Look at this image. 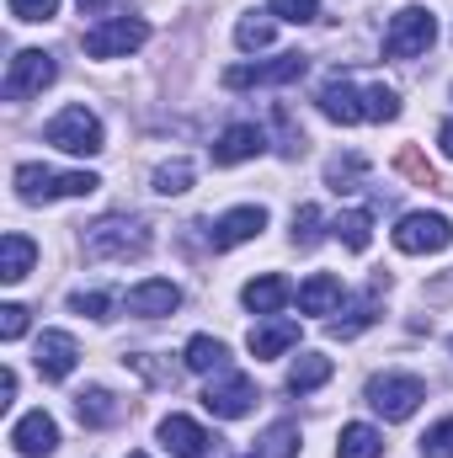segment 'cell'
Segmentation results:
<instances>
[{
	"instance_id": "5b68a950",
	"label": "cell",
	"mask_w": 453,
	"mask_h": 458,
	"mask_svg": "<svg viewBox=\"0 0 453 458\" xmlns=\"http://www.w3.org/2000/svg\"><path fill=\"white\" fill-rule=\"evenodd\" d=\"M422 400H427V384H422L416 373H379V378L368 384V405H373L384 421H406V416H416Z\"/></svg>"
},
{
	"instance_id": "8992f818",
	"label": "cell",
	"mask_w": 453,
	"mask_h": 458,
	"mask_svg": "<svg viewBox=\"0 0 453 458\" xmlns=\"http://www.w3.org/2000/svg\"><path fill=\"white\" fill-rule=\"evenodd\" d=\"M144 43H150V21H139V16H107L81 38V48L91 59H123V54H133Z\"/></svg>"
},
{
	"instance_id": "4316f807",
	"label": "cell",
	"mask_w": 453,
	"mask_h": 458,
	"mask_svg": "<svg viewBox=\"0 0 453 458\" xmlns=\"http://www.w3.org/2000/svg\"><path fill=\"white\" fill-rule=\"evenodd\" d=\"M331 234H337L346 250H368L373 245V214L368 208H346V214H337Z\"/></svg>"
},
{
	"instance_id": "2e32d148",
	"label": "cell",
	"mask_w": 453,
	"mask_h": 458,
	"mask_svg": "<svg viewBox=\"0 0 453 458\" xmlns=\"http://www.w3.org/2000/svg\"><path fill=\"white\" fill-rule=\"evenodd\" d=\"M32 362H38L43 378H70L75 362H81V346H75V336H64V331H43V336H38V352H32Z\"/></svg>"
},
{
	"instance_id": "9a60e30c",
	"label": "cell",
	"mask_w": 453,
	"mask_h": 458,
	"mask_svg": "<svg viewBox=\"0 0 453 458\" xmlns=\"http://www.w3.org/2000/svg\"><path fill=\"white\" fill-rule=\"evenodd\" d=\"M315 102H321V113L331 117V123H341V128H352V123H363V117H368V107H363V91H357L341 70L326 81V86H321V97H315Z\"/></svg>"
},
{
	"instance_id": "44dd1931",
	"label": "cell",
	"mask_w": 453,
	"mask_h": 458,
	"mask_svg": "<svg viewBox=\"0 0 453 458\" xmlns=\"http://www.w3.org/2000/svg\"><path fill=\"white\" fill-rule=\"evenodd\" d=\"M75 416H81V427H113L117 416H123V405L113 400V389H81L75 394Z\"/></svg>"
},
{
	"instance_id": "ab89813d",
	"label": "cell",
	"mask_w": 453,
	"mask_h": 458,
	"mask_svg": "<svg viewBox=\"0 0 453 458\" xmlns=\"http://www.w3.org/2000/svg\"><path fill=\"white\" fill-rule=\"evenodd\" d=\"M400 171H411L416 182H427V187H432V165H422L416 155H400Z\"/></svg>"
},
{
	"instance_id": "30bf717a",
	"label": "cell",
	"mask_w": 453,
	"mask_h": 458,
	"mask_svg": "<svg viewBox=\"0 0 453 458\" xmlns=\"http://www.w3.org/2000/svg\"><path fill=\"white\" fill-rule=\"evenodd\" d=\"M395 245L406 256H432V250H449L453 245V225L449 214H406L395 229Z\"/></svg>"
},
{
	"instance_id": "60d3db41",
	"label": "cell",
	"mask_w": 453,
	"mask_h": 458,
	"mask_svg": "<svg viewBox=\"0 0 453 458\" xmlns=\"http://www.w3.org/2000/svg\"><path fill=\"white\" fill-rule=\"evenodd\" d=\"M11 400H16V373L0 368V405H11Z\"/></svg>"
},
{
	"instance_id": "d4e9b609",
	"label": "cell",
	"mask_w": 453,
	"mask_h": 458,
	"mask_svg": "<svg viewBox=\"0 0 453 458\" xmlns=\"http://www.w3.org/2000/svg\"><path fill=\"white\" fill-rule=\"evenodd\" d=\"M182 362L192 368V373H225L229 368V346L219 336H192L187 352H182Z\"/></svg>"
},
{
	"instance_id": "603a6c76",
	"label": "cell",
	"mask_w": 453,
	"mask_h": 458,
	"mask_svg": "<svg viewBox=\"0 0 453 458\" xmlns=\"http://www.w3.org/2000/svg\"><path fill=\"white\" fill-rule=\"evenodd\" d=\"M337 458H384V432H379V427H368V421L341 427Z\"/></svg>"
},
{
	"instance_id": "8d00e7d4",
	"label": "cell",
	"mask_w": 453,
	"mask_h": 458,
	"mask_svg": "<svg viewBox=\"0 0 453 458\" xmlns=\"http://www.w3.org/2000/svg\"><path fill=\"white\" fill-rule=\"evenodd\" d=\"M16 21H54L59 16V0H5Z\"/></svg>"
},
{
	"instance_id": "ac0fdd59",
	"label": "cell",
	"mask_w": 453,
	"mask_h": 458,
	"mask_svg": "<svg viewBox=\"0 0 453 458\" xmlns=\"http://www.w3.org/2000/svg\"><path fill=\"white\" fill-rule=\"evenodd\" d=\"M245 346H251V357L261 362V357H283L288 346H299V326L294 320H261V326H251V336H245Z\"/></svg>"
},
{
	"instance_id": "f1b7e54d",
	"label": "cell",
	"mask_w": 453,
	"mask_h": 458,
	"mask_svg": "<svg viewBox=\"0 0 453 458\" xmlns=\"http://www.w3.org/2000/svg\"><path fill=\"white\" fill-rule=\"evenodd\" d=\"M363 176H368V160H363V155H337V160L326 165V187H331V192H352Z\"/></svg>"
},
{
	"instance_id": "4dcf8cb0",
	"label": "cell",
	"mask_w": 453,
	"mask_h": 458,
	"mask_svg": "<svg viewBox=\"0 0 453 458\" xmlns=\"http://www.w3.org/2000/svg\"><path fill=\"white\" fill-rule=\"evenodd\" d=\"M187 187H192V165H187V160H171V165L155 171V192H160V198H182Z\"/></svg>"
},
{
	"instance_id": "ba28073f",
	"label": "cell",
	"mask_w": 453,
	"mask_h": 458,
	"mask_svg": "<svg viewBox=\"0 0 453 458\" xmlns=\"http://www.w3.org/2000/svg\"><path fill=\"white\" fill-rule=\"evenodd\" d=\"M54 75H59L54 54H43V48H21V54L11 59V70H5V102H27V97H38L43 86H54Z\"/></svg>"
},
{
	"instance_id": "e575fe53",
	"label": "cell",
	"mask_w": 453,
	"mask_h": 458,
	"mask_svg": "<svg viewBox=\"0 0 453 458\" xmlns=\"http://www.w3.org/2000/svg\"><path fill=\"white\" fill-rule=\"evenodd\" d=\"M272 32H278V27H272L267 16H245V21L235 27V43H240V48H267Z\"/></svg>"
},
{
	"instance_id": "b9f144b4",
	"label": "cell",
	"mask_w": 453,
	"mask_h": 458,
	"mask_svg": "<svg viewBox=\"0 0 453 458\" xmlns=\"http://www.w3.org/2000/svg\"><path fill=\"white\" fill-rule=\"evenodd\" d=\"M438 144H443V155H449V160H453V117H449V123H443V128H438Z\"/></svg>"
},
{
	"instance_id": "7a4b0ae2",
	"label": "cell",
	"mask_w": 453,
	"mask_h": 458,
	"mask_svg": "<svg viewBox=\"0 0 453 458\" xmlns=\"http://www.w3.org/2000/svg\"><path fill=\"white\" fill-rule=\"evenodd\" d=\"M150 250V225L144 219H102V225L86 229V256H97V261H128V256H144Z\"/></svg>"
},
{
	"instance_id": "83f0119b",
	"label": "cell",
	"mask_w": 453,
	"mask_h": 458,
	"mask_svg": "<svg viewBox=\"0 0 453 458\" xmlns=\"http://www.w3.org/2000/svg\"><path fill=\"white\" fill-rule=\"evenodd\" d=\"M368 326H373V299H352V304H346V315H337L326 331H331L337 342H352V336H357V331H368Z\"/></svg>"
},
{
	"instance_id": "f35d334b",
	"label": "cell",
	"mask_w": 453,
	"mask_h": 458,
	"mask_svg": "<svg viewBox=\"0 0 453 458\" xmlns=\"http://www.w3.org/2000/svg\"><path fill=\"white\" fill-rule=\"evenodd\" d=\"M70 310H75V315H91V320H107L113 299H107V293H75V299H70Z\"/></svg>"
},
{
	"instance_id": "9c48e42d",
	"label": "cell",
	"mask_w": 453,
	"mask_h": 458,
	"mask_svg": "<svg viewBox=\"0 0 453 458\" xmlns=\"http://www.w3.org/2000/svg\"><path fill=\"white\" fill-rule=\"evenodd\" d=\"M256 405V384L245 378V373H214L209 378V389H203V411L209 416H219V421H240L245 411Z\"/></svg>"
},
{
	"instance_id": "74e56055",
	"label": "cell",
	"mask_w": 453,
	"mask_h": 458,
	"mask_svg": "<svg viewBox=\"0 0 453 458\" xmlns=\"http://www.w3.org/2000/svg\"><path fill=\"white\" fill-rule=\"evenodd\" d=\"M27 336V310L21 304H0V342H21Z\"/></svg>"
},
{
	"instance_id": "7402d4cb",
	"label": "cell",
	"mask_w": 453,
	"mask_h": 458,
	"mask_svg": "<svg viewBox=\"0 0 453 458\" xmlns=\"http://www.w3.org/2000/svg\"><path fill=\"white\" fill-rule=\"evenodd\" d=\"M32 261H38V245L27 234H5L0 240V283H21L32 272Z\"/></svg>"
},
{
	"instance_id": "836d02e7",
	"label": "cell",
	"mask_w": 453,
	"mask_h": 458,
	"mask_svg": "<svg viewBox=\"0 0 453 458\" xmlns=\"http://www.w3.org/2000/svg\"><path fill=\"white\" fill-rule=\"evenodd\" d=\"M321 225H326V219H321V208H315V203H304V208L294 214V245H299V250H310V245L321 240Z\"/></svg>"
},
{
	"instance_id": "f546056e",
	"label": "cell",
	"mask_w": 453,
	"mask_h": 458,
	"mask_svg": "<svg viewBox=\"0 0 453 458\" xmlns=\"http://www.w3.org/2000/svg\"><path fill=\"white\" fill-rule=\"evenodd\" d=\"M363 107H368V123H395L400 117V91L395 86H368Z\"/></svg>"
},
{
	"instance_id": "484cf974",
	"label": "cell",
	"mask_w": 453,
	"mask_h": 458,
	"mask_svg": "<svg viewBox=\"0 0 453 458\" xmlns=\"http://www.w3.org/2000/svg\"><path fill=\"white\" fill-rule=\"evenodd\" d=\"M326 378H331V357L304 352V357H294V368H288V394H310V389H321Z\"/></svg>"
},
{
	"instance_id": "cb8c5ba5",
	"label": "cell",
	"mask_w": 453,
	"mask_h": 458,
	"mask_svg": "<svg viewBox=\"0 0 453 458\" xmlns=\"http://www.w3.org/2000/svg\"><path fill=\"white\" fill-rule=\"evenodd\" d=\"M251 458H299V421H272V427L256 437Z\"/></svg>"
},
{
	"instance_id": "6da1fadb",
	"label": "cell",
	"mask_w": 453,
	"mask_h": 458,
	"mask_svg": "<svg viewBox=\"0 0 453 458\" xmlns=\"http://www.w3.org/2000/svg\"><path fill=\"white\" fill-rule=\"evenodd\" d=\"M102 176L91 171H48V165H16V192L21 203H54V198H91Z\"/></svg>"
},
{
	"instance_id": "d590c367",
	"label": "cell",
	"mask_w": 453,
	"mask_h": 458,
	"mask_svg": "<svg viewBox=\"0 0 453 458\" xmlns=\"http://www.w3.org/2000/svg\"><path fill=\"white\" fill-rule=\"evenodd\" d=\"M272 123H278V133H283V144H278V149H283L288 160H299V155H304L310 144H304V133L294 128V117H288V107H278V113H272Z\"/></svg>"
},
{
	"instance_id": "5bb4252c",
	"label": "cell",
	"mask_w": 453,
	"mask_h": 458,
	"mask_svg": "<svg viewBox=\"0 0 453 458\" xmlns=\"http://www.w3.org/2000/svg\"><path fill=\"white\" fill-rule=\"evenodd\" d=\"M261 229H267V208L245 203V208H229L225 219H214V229H209V240H214V250H235V245L256 240Z\"/></svg>"
},
{
	"instance_id": "7c38bea8",
	"label": "cell",
	"mask_w": 453,
	"mask_h": 458,
	"mask_svg": "<svg viewBox=\"0 0 453 458\" xmlns=\"http://www.w3.org/2000/svg\"><path fill=\"white\" fill-rule=\"evenodd\" d=\"M11 443H16L21 458H48L59 448V421H54L48 411H27V416L11 427Z\"/></svg>"
},
{
	"instance_id": "4fadbf2b",
	"label": "cell",
	"mask_w": 453,
	"mask_h": 458,
	"mask_svg": "<svg viewBox=\"0 0 453 458\" xmlns=\"http://www.w3.org/2000/svg\"><path fill=\"white\" fill-rule=\"evenodd\" d=\"M267 149V128L261 123H229L225 133L214 139V165H240V160H256Z\"/></svg>"
},
{
	"instance_id": "277c9868",
	"label": "cell",
	"mask_w": 453,
	"mask_h": 458,
	"mask_svg": "<svg viewBox=\"0 0 453 458\" xmlns=\"http://www.w3.org/2000/svg\"><path fill=\"white\" fill-rule=\"evenodd\" d=\"M438 43V16L427 5H406L395 11L389 32H384V59H422Z\"/></svg>"
},
{
	"instance_id": "1f68e13d",
	"label": "cell",
	"mask_w": 453,
	"mask_h": 458,
	"mask_svg": "<svg viewBox=\"0 0 453 458\" xmlns=\"http://www.w3.org/2000/svg\"><path fill=\"white\" fill-rule=\"evenodd\" d=\"M267 16L304 27V21H315V16H321V0H267Z\"/></svg>"
},
{
	"instance_id": "d6986e66",
	"label": "cell",
	"mask_w": 453,
	"mask_h": 458,
	"mask_svg": "<svg viewBox=\"0 0 453 458\" xmlns=\"http://www.w3.org/2000/svg\"><path fill=\"white\" fill-rule=\"evenodd\" d=\"M240 299H245V310H256V315H278V310L294 299V288H288V277L261 272V277H251V283L240 288Z\"/></svg>"
},
{
	"instance_id": "d6a6232c",
	"label": "cell",
	"mask_w": 453,
	"mask_h": 458,
	"mask_svg": "<svg viewBox=\"0 0 453 458\" xmlns=\"http://www.w3.org/2000/svg\"><path fill=\"white\" fill-rule=\"evenodd\" d=\"M422 458H453V416L432 421V427L422 432Z\"/></svg>"
},
{
	"instance_id": "e0dca14e",
	"label": "cell",
	"mask_w": 453,
	"mask_h": 458,
	"mask_svg": "<svg viewBox=\"0 0 453 458\" xmlns=\"http://www.w3.org/2000/svg\"><path fill=\"white\" fill-rule=\"evenodd\" d=\"M160 443L176 458H209L214 454V437H209L192 416H166V421H160Z\"/></svg>"
},
{
	"instance_id": "52a82bcc",
	"label": "cell",
	"mask_w": 453,
	"mask_h": 458,
	"mask_svg": "<svg viewBox=\"0 0 453 458\" xmlns=\"http://www.w3.org/2000/svg\"><path fill=\"white\" fill-rule=\"evenodd\" d=\"M304 70H310L304 54H278V59H267V64H235V70H225V86L229 91H251V86H294V81H304Z\"/></svg>"
},
{
	"instance_id": "7bdbcfd3",
	"label": "cell",
	"mask_w": 453,
	"mask_h": 458,
	"mask_svg": "<svg viewBox=\"0 0 453 458\" xmlns=\"http://www.w3.org/2000/svg\"><path fill=\"white\" fill-rule=\"evenodd\" d=\"M102 5H113V0H81V11H102Z\"/></svg>"
},
{
	"instance_id": "8fae6325",
	"label": "cell",
	"mask_w": 453,
	"mask_h": 458,
	"mask_svg": "<svg viewBox=\"0 0 453 458\" xmlns=\"http://www.w3.org/2000/svg\"><path fill=\"white\" fill-rule=\"evenodd\" d=\"M128 315H139V320H160V315H171L176 304H182V288L171 283V277H144V283H133L128 288Z\"/></svg>"
},
{
	"instance_id": "ffe728a7",
	"label": "cell",
	"mask_w": 453,
	"mask_h": 458,
	"mask_svg": "<svg viewBox=\"0 0 453 458\" xmlns=\"http://www.w3.org/2000/svg\"><path fill=\"white\" fill-rule=\"evenodd\" d=\"M299 310H304V315H337L341 310V277L315 272V277L299 288Z\"/></svg>"
},
{
	"instance_id": "ee69618b",
	"label": "cell",
	"mask_w": 453,
	"mask_h": 458,
	"mask_svg": "<svg viewBox=\"0 0 453 458\" xmlns=\"http://www.w3.org/2000/svg\"><path fill=\"white\" fill-rule=\"evenodd\" d=\"M128 458H150V454H128Z\"/></svg>"
},
{
	"instance_id": "3957f363",
	"label": "cell",
	"mask_w": 453,
	"mask_h": 458,
	"mask_svg": "<svg viewBox=\"0 0 453 458\" xmlns=\"http://www.w3.org/2000/svg\"><path fill=\"white\" fill-rule=\"evenodd\" d=\"M43 139H48L54 149H64V155H102V149H107L102 117L91 113V107H64V113H54L48 128H43Z\"/></svg>"
}]
</instances>
